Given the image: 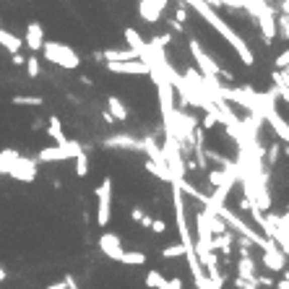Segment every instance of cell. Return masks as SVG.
Wrapping results in <instances>:
<instances>
[{
	"label": "cell",
	"instance_id": "6da1fadb",
	"mask_svg": "<svg viewBox=\"0 0 289 289\" xmlns=\"http://www.w3.org/2000/svg\"><path fill=\"white\" fill-rule=\"evenodd\" d=\"M42 55L47 57V63L57 65V68H65V70H76L81 65V57L70 44L65 42H57V39H44L42 44Z\"/></svg>",
	"mask_w": 289,
	"mask_h": 289
},
{
	"label": "cell",
	"instance_id": "7a4b0ae2",
	"mask_svg": "<svg viewBox=\"0 0 289 289\" xmlns=\"http://www.w3.org/2000/svg\"><path fill=\"white\" fill-rule=\"evenodd\" d=\"M188 47H190L193 60H195V70H198V73L203 76V79H216V76H224V81H230V84L235 81V76L227 73V70L216 63V60H214V57H211V55L201 47V42H198V39H190Z\"/></svg>",
	"mask_w": 289,
	"mask_h": 289
},
{
	"label": "cell",
	"instance_id": "3957f363",
	"mask_svg": "<svg viewBox=\"0 0 289 289\" xmlns=\"http://www.w3.org/2000/svg\"><path fill=\"white\" fill-rule=\"evenodd\" d=\"M112 177H104L94 195H97V227H102V230H107L110 227V219H112Z\"/></svg>",
	"mask_w": 289,
	"mask_h": 289
},
{
	"label": "cell",
	"instance_id": "277c9868",
	"mask_svg": "<svg viewBox=\"0 0 289 289\" xmlns=\"http://www.w3.org/2000/svg\"><path fill=\"white\" fill-rule=\"evenodd\" d=\"M81 151H86L84 143L68 138L65 143H60V146H44V149H39V154H37L34 162H37V164H39V162H68V159H76Z\"/></svg>",
	"mask_w": 289,
	"mask_h": 289
},
{
	"label": "cell",
	"instance_id": "5b68a950",
	"mask_svg": "<svg viewBox=\"0 0 289 289\" xmlns=\"http://www.w3.org/2000/svg\"><path fill=\"white\" fill-rule=\"evenodd\" d=\"M97 245H99V253H102V255H107L110 261H117V263H120V258H123V253H125L123 240H120L115 232H107V230L99 235Z\"/></svg>",
	"mask_w": 289,
	"mask_h": 289
},
{
	"label": "cell",
	"instance_id": "8992f818",
	"mask_svg": "<svg viewBox=\"0 0 289 289\" xmlns=\"http://www.w3.org/2000/svg\"><path fill=\"white\" fill-rule=\"evenodd\" d=\"M37 172H39V164H37L34 159H29V157H19V159H16V164H13L6 175H8V177H13V180H19V182H34V180H37Z\"/></svg>",
	"mask_w": 289,
	"mask_h": 289
},
{
	"label": "cell",
	"instance_id": "52a82bcc",
	"mask_svg": "<svg viewBox=\"0 0 289 289\" xmlns=\"http://www.w3.org/2000/svg\"><path fill=\"white\" fill-rule=\"evenodd\" d=\"M102 146L110 151H141V138H135L130 133H115V135H107Z\"/></svg>",
	"mask_w": 289,
	"mask_h": 289
},
{
	"label": "cell",
	"instance_id": "ba28073f",
	"mask_svg": "<svg viewBox=\"0 0 289 289\" xmlns=\"http://www.w3.org/2000/svg\"><path fill=\"white\" fill-rule=\"evenodd\" d=\"M261 263H263L271 273H281V271L286 268V255L268 240L266 248H263V255H261Z\"/></svg>",
	"mask_w": 289,
	"mask_h": 289
},
{
	"label": "cell",
	"instance_id": "9c48e42d",
	"mask_svg": "<svg viewBox=\"0 0 289 289\" xmlns=\"http://www.w3.org/2000/svg\"><path fill=\"white\" fill-rule=\"evenodd\" d=\"M110 73L117 76H151V65L141 63V60H128V63H107Z\"/></svg>",
	"mask_w": 289,
	"mask_h": 289
},
{
	"label": "cell",
	"instance_id": "30bf717a",
	"mask_svg": "<svg viewBox=\"0 0 289 289\" xmlns=\"http://www.w3.org/2000/svg\"><path fill=\"white\" fill-rule=\"evenodd\" d=\"M24 44H26V50L29 52H42V44H44V29L39 21H32V24H26V34L21 37Z\"/></svg>",
	"mask_w": 289,
	"mask_h": 289
},
{
	"label": "cell",
	"instance_id": "8fae6325",
	"mask_svg": "<svg viewBox=\"0 0 289 289\" xmlns=\"http://www.w3.org/2000/svg\"><path fill=\"white\" fill-rule=\"evenodd\" d=\"M162 8L157 6V0H138V16L146 24H159L162 21Z\"/></svg>",
	"mask_w": 289,
	"mask_h": 289
},
{
	"label": "cell",
	"instance_id": "7c38bea8",
	"mask_svg": "<svg viewBox=\"0 0 289 289\" xmlns=\"http://www.w3.org/2000/svg\"><path fill=\"white\" fill-rule=\"evenodd\" d=\"M255 263H253V258L250 255H240V261H237V276L240 281H245V284H255ZM258 286V284H255Z\"/></svg>",
	"mask_w": 289,
	"mask_h": 289
},
{
	"label": "cell",
	"instance_id": "4fadbf2b",
	"mask_svg": "<svg viewBox=\"0 0 289 289\" xmlns=\"http://www.w3.org/2000/svg\"><path fill=\"white\" fill-rule=\"evenodd\" d=\"M107 112L112 115V120L115 123H123V120H128V107H125V102L120 99V97H115V94H110L107 97Z\"/></svg>",
	"mask_w": 289,
	"mask_h": 289
},
{
	"label": "cell",
	"instance_id": "5bb4252c",
	"mask_svg": "<svg viewBox=\"0 0 289 289\" xmlns=\"http://www.w3.org/2000/svg\"><path fill=\"white\" fill-rule=\"evenodd\" d=\"M0 47H6L11 55H16V52H21V47H24V39L16 37L13 32H6V29L0 26Z\"/></svg>",
	"mask_w": 289,
	"mask_h": 289
},
{
	"label": "cell",
	"instance_id": "9a60e30c",
	"mask_svg": "<svg viewBox=\"0 0 289 289\" xmlns=\"http://www.w3.org/2000/svg\"><path fill=\"white\" fill-rule=\"evenodd\" d=\"M47 135L55 141V146H60V143H65L68 141V135L63 133V120L60 117H47Z\"/></svg>",
	"mask_w": 289,
	"mask_h": 289
},
{
	"label": "cell",
	"instance_id": "2e32d148",
	"mask_svg": "<svg viewBox=\"0 0 289 289\" xmlns=\"http://www.w3.org/2000/svg\"><path fill=\"white\" fill-rule=\"evenodd\" d=\"M232 245H235V240L230 237V232H227V235H214V237H211V250H214V253L230 255V253H232Z\"/></svg>",
	"mask_w": 289,
	"mask_h": 289
},
{
	"label": "cell",
	"instance_id": "e0dca14e",
	"mask_svg": "<svg viewBox=\"0 0 289 289\" xmlns=\"http://www.w3.org/2000/svg\"><path fill=\"white\" fill-rule=\"evenodd\" d=\"M146 253L143 250H125L123 258H120V263L123 266H133V268H138V266H146Z\"/></svg>",
	"mask_w": 289,
	"mask_h": 289
},
{
	"label": "cell",
	"instance_id": "ac0fdd59",
	"mask_svg": "<svg viewBox=\"0 0 289 289\" xmlns=\"http://www.w3.org/2000/svg\"><path fill=\"white\" fill-rule=\"evenodd\" d=\"M19 157H21V154H19L16 149H3V151H0V175H6L11 167L16 164Z\"/></svg>",
	"mask_w": 289,
	"mask_h": 289
},
{
	"label": "cell",
	"instance_id": "d6986e66",
	"mask_svg": "<svg viewBox=\"0 0 289 289\" xmlns=\"http://www.w3.org/2000/svg\"><path fill=\"white\" fill-rule=\"evenodd\" d=\"M143 284L149 286V289H164V284H167V276L162 271H157V268H151L149 273H146V279H143Z\"/></svg>",
	"mask_w": 289,
	"mask_h": 289
},
{
	"label": "cell",
	"instance_id": "ffe728a7",
	"mask_svg": "<svg viewBox=\"0 0 289 289\" xmlns=\"http://www.w3.org/2000/svg\"><path fill=\"white\" fill-rule=\"evenodd\" d=\"M143 170L146 172H151L154 177H159L162 182H172V177H170V172H167V167H162V164H157V162H143Z\"/></svg>",
	"mask_w": 289,
	"mask_h": 289
},
{
	"label": "cell",
	"instance_id": "44dd1931",
	"mask_svg": "<svg viewBox=\"0 0 289 289\" xmlns=\"http://www.w3.org/2000/svg\"><path fill=\"white\" fill-rule=\"evenodd\" d=\"M151 219H154V216H151V214H146V211H143V206H133V208H130V222L141 224L143 230H149V227H151Z\"/></svg>",
	"mask_w": 289,
	"mask_h": 289
},
{
	"label": "cell",
	"instance_id": "7402d4cb",
	"mask_svg": "<svg viewBox=\"0 0 289 289\" xmlns=\"http://www.w3.org/2000/svg\"><path fill=\"white\" fill-rule=\"evenodd\" d=\"M11 102L16 104V107H42V104H44V99H42V97H24V94L13 97Z\"/></svg>",
	"mask_w": 289,
	"mask_h": 289
},
{
	"label": "cell",
	"instance_id": "603a6c76",
	"mask_svg": "<svg viewBox=\"0 0 289 289\" xmlns=\"http://www.w3.org/2000/svg\"><path fill=\"white\" fill-rule=\"evenodd\" d=\"M73 162H76V177H86L89 175V151H81Z\"/></svg>",
	"mask_w": 289,
	"mask_h": 289
},
{
	"label": "cell",
	"instance_id": "cb8c5ba5",
	"mask_svg": "<svg viewBox=\"0 0 289 289\" xmlns=\"http://www.w3.org/2000/svg\"><path fill=\"white\" fill-rule=\"evenodd\" d=\"M24 65H26L29 79H39V73H42V63H39V57H37V55H29Z\"/></svg>",
	"mask_w": 289,
	"mask_h": 289
},
{
	"label": "cell",
	"instance_id": "d4e9b609",
	"mask_svg": "<svg viewBox=\"0 0 289 289\" xmlns=\"http://www.w3.org/2000/svg\"><path fill=\"white\" fill-rule=\"evenodd\" d=\"M162 258H185V248L180 242H170V245L162 248Z\"/></svg>",
	"mask_w": 289,
	"mask_h": 289
},
{
	"label": "cell",
	"instance_id": "484cf974",
	"mask_svg": "<svg viewBox=\"0 0 289 289\" xmlns=\"http://www.w3.org/2000/svg\"><path fill=\"white\" fill-rule=\"evenodd\" d=\"M177 24H185L188 21V8H185V3H177V8H175V16H172Z\"/></svg>",
	"mask_w": 289,
	"mask_h": 289
},
{
	"label": "cell",
	"instance_id": "4316f807",
	"mask_svg": "<svg viewBox=\"0 0 289 289\" xmlns=\"http://www.w3.org/2000/svg\"><path fill=\"white\" fill-rule=\"evenodd\" d=\"M154 235H164L167 232V222L164 219H151V227H149Z\"/></svg>",
	"mask_w": 289,
	"mask_h": 289
},
{
	"label": "cell",
	"instance_id": "83f0119b",
	"mask_svg": "<svg viewBox=\"0 0 289 289\" xmlns=\"http://www.w3.org/2000/svg\"><path fill=\"white\" fill-rule=\"evenodd\" d=\"M276 68H279V70H286V68H289V50H284V52L276 57Z\"/></svg>",
	"mask_w": 289,
	"mask_h": 289
},
{
	"label": "cell",
	"instance_id": "f1b7e54d",
	"mask_svg": "<svg viewBox=\"0 0 289 289\" xmlns=\"http://www.w3.org/2000/svg\"><path fill=\"white\" fill-rule=\"evenodd\" d=\"M185 284H182V279L180 276H172V279H167V284H164V289H182Z\"/></svg>",
	"mask_w": 289,
	"mask_h": 289
},
{
	"label": "cell",
	"instance_id": "f546056e",
	"mask_svg": "<svg viewBox=\"0 0 289 289\" xmlns=\"http://www.w3.org/2000/svg\"><path fill=\"white\" fill-rule=\"evenodd\" d=\"M167 24H170V29H172V32H177V34H185V24H177L175 19H167Z\"/></svg>",
	"mask_w": 289,
	"mask_h": 289
},
{
	"label": "cell",
	"instance_id": "4dcf8cb0",
	"mask_svg": "<svg viewBox=\"0 0 289 289\" xmlns=\"http://www.w3.org/2000/svg\"><path fill=\"white\" fill-rule=\"evenodd\" d=\"M63 281H65V286H68V289H81V286H79V281H76V276H73V273H65V276H63Z\"/></svg>",
	"mask_w": 289,
	"mask_h": 289
},
{
	"label": "cell",
	"instance_id": "1f68e13d",
	"mask_svg": "<svg viewBox=\"0 0 289 289\" xmlns=\"http://www.w3.org/2000/svg\"><path fill=\"white\" fill-rule=\"evenodd\" d=\"M276 8H279L281 16H286V19H289V0H279V6H276Z\"/></svg>",
	"mask_w": 289,
	"mask_h": 289
},
{
	"label": "cell",
	"instance_id": "d6a6232c",
	"mask_svg": "<svg viewBox=\"0 0 289 289\" xmlns=\"http://www.w3.org/2000/svg\"><path fill=\"white\" fill-rule=\"evenodd\" d=\"M11 63H13V65H24V63H26V57H24L21 52H16V55H11Z\"/></svg>",
	"mask_w": 289,
	"mask_h": 289
},
{
	"label": "cell",
	"instance_id": "836d02e7",
	"mask_svg": "<svg viewBox=\"0 0 289 289\" xmlns=\"http://www.w3.org/2000/svg\"><path fill=\"white\" fill-rule=\"evenodd\" d=\"M44 289H68V286H65V281H52V284H47Z\"/></svg>",
	"mask_w": 289,
	"mask_h": 289
},
{
	"label": "cell",
	"instance_id": "e575fe53",
	"mask_svg": "<svg viewBox=\"0 0 289 289\" xmlns=\"http://www.w3.org/2000/svg\"><path fill=\"white\" fill-rule=\"evenodd\" d=\"M79 81H81L84 86H91V84H94V81H91V79H89V76H79Z\"/></svg>",
	"mask_w": 289,
	"mask_h": 289
},
{
	"label": "cell",
	"instance_id": "d590c367",
	"mask_svg": "<svg viewBox=\"0 0 289 289\" xmlns=\"http://www.w3.org/2000/svg\"><path fill=\"white\" fill-rule=\"evenodd\" d=\"M8 279V271H6V266H0V281H6Z\"/></svg>",
	"mask_w": 289,
	"mask_h": 289
}]
</instances>
